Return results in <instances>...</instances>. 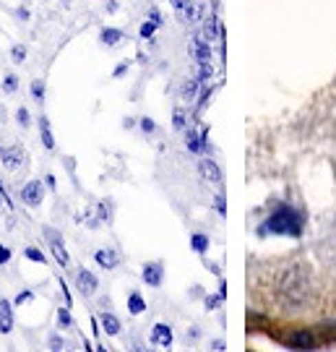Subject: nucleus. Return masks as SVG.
<instances>
[{"label": "nucleus", "instance_id": "nucleus-1", "mask_svg": "<svg viewBox=\"0 0 336 352\" xmlns=\"http://www.w3.org/2000/svg\"><path fill=\"white\" fill-rule=\"evenodd\" d=\"M266 230H269V232H276V235H300V232H302V217H300L292 206H279V209L269 217Z\"/></svg>", "mask_w": 336, "mask_h": 352}, {"label": "nucleus", "instance_id": "nucleus-2", "mask_svg": "<svg viewBox=\"0 0 336 352\" xmlns=\"http://www.w3.org/2000/svg\"><path fill=\"white\" fill-rule=\"evenodd\" d=\"M26 151L21 146H8V149H0V162L5 170H19L21 164H26Z\"/></svg>", "mask_w": 336, "mask_h": 352}, {"label": "nucleus", "instance_id": "nucleus-3", "mask_svg": "<svg viewBox=\"0 0 336 352\" xmlns=\"http://www.w3.org/2000/svg\"><path fill=\"white\" fill-rule=\"evenodd\" d=\"M45 235L50 238V251H52V256L58 258V264H60V266H68V264H71V256H68V251L63 248L60 235H58L55 230H50V227H45Z\"/></svg>", "mask_w": 336, "mask_h": 352}, {"label": "nucleus", "instance_id": "nucleus-4", "mask_svg": "<svg viewBox=\"0 0 336 352\" xmlns=\"http://www.w3.org/2000/svg\"><path fill=\"white\" fill-rule=\"evenodd\" d=\"M97 277L91 274V272H87V269H78V274H76V287H78V292L84 295V298H91L94 292H97Z\"/></svg>", "mask_w": 336, "mask_h": 352}, {"label": "nucleus", "instance_id": "nucleus-5", "mask_svg": "<svg viewBox=\"0 0 336 352\" xmlns=\"http://www.w3.org/2000/svg\"><path fill=\"white\" fill-rule=\"evenodd\" d=\"M42 193H45L42 183H39V180H32V183H26L24 188H21V201H24L26 206H39Z\"/></svg>", "mask_w": 336, "mask_h": 352}, {"label": "nucleus", "instance_id": "nucleus-6", "mask_svg": "<svg viewBox=\"0 0 336 352\" xmlns=\"http://www.w3.org/2000/svg\"><path fill=\"white\" fill-rule=\"evenodd\" d=\"M164 279V266L159 261H151V264L144 266V282L151 285V287H159Z\"/></svg>", "mask_w": 336, "mask_h": 352}, {"label": "nucleus", "instance_id": "nucleus-7", "mask_svg": "<svg viewBox=\"0 0 336 352\" xmlns=\"http://www.w3.org/2000/svg\"><path fill=\"white\" fill-rule=\"evenodd\" d=\"M94 261L102 266V269H115V266L120 264V256L115 248H100V251L94 253Z\"/></svg>", "mask_w": 336, "mask_h": 352}, {"label": "nucleus", "instance_id": "nucleus-8", "mask_svg": "<svg viewBox=\"0 0 336 352\" xmlns=\"http://www.w3.org/2000/svg\"><path fill=\"white\" fill-rule=\"evenodd\" d=\"M151 342L157 347H172V329L167 327V324H157L154 331H151Z\"/></svg>", "mask_w": 336, "mask_h": 352}, {"label": "nucleus", "instance_id": "nucleus-9", "mask_svg": "<svg viewBox=\"0 0 336 352\" xmlns=\"http://www.w3.org/2000/svg\"><path fill=\"white\" fill-rule=\"evenodd\" d=\"M289 344L292 347H298V350H313L315 347V334H311V331H295L292 337H289Z\"/></svg>", "mask_w": 336, "mask_h": 352}, {"label": "nucleus", "instance_id": "nucleus-10", "mask_svg": "<svg viewBox=\"0 0 336 352\" xmlns=\"http://www.w3.org/2000/svg\"><path fill=\"white\" fill-rule=\"evenodd\" d=\"M11 329H13L11 302H8V300H0V334H8Z\"/></svg>", "mask_w": 336, "mask_h": 352}, {"label": "nucleus", "instance_id": "nucleus-11", "mask_svg": "<svg viewBox=\"0 0 336 352\" xmlns=\"http://www.w3.org/2000/svg\"><path fill=\"white\" fill-rule=\"evenodd\" d=\"M100 39H102V45L115 47V45H120V42H123L125 34L120 32V29H112V26H107V29H102V32H100Z\"/></svg>", "mask_w": 336, "mask_h": 352}, {"label": "nucleus", "instance_id": "nucleus-12", "mask_svg": "<svg viewBox=\"0 0 336 352\" xmlns=\"http://www.w3.org/2000/svg\"><path fill=\"white\" fill-rule=\"evenodd\" d=\"M201 175L206 177V180H212V183H219L222 180V173H219V167L212 162V160H203V162L199 164Z\"/></svg>", "mask_w": 336, "mask_h": 352}, {"label": "nucleus", "instance_id": "nucleus-13", "mask_svg": "<svg viewBox=\"0 0 336 352\" xmlns=\"http://www.w3.org/2000/svg\"><path fill=\"white\" fill-rule=\"evenodd\" d=\"M170 3L175 6V11L180 13L183 21H193L196 11H193V3H190V0H170Z\"/></svg>", "mask_w": 336, "mask_h": 352}, {"label": "nucleus", "instance_id": "nucleus-14", "mask_svg": "<svg viewBox=\"0 0 336 352\" xmlns=\"http://www.w3.org/2000/svg\"><path fill=\"white\" fill-rule=\"evenodd\" d=\"M100 321H102V329H104V331H107L110 337L120 334V321H117V318H115L112 314H102Z\"/></svg>", "mask_w": 336, "mask_h": 352}, {"label": "nucleus", "instance_id": "nucleus-15", "mask_svg": "<svg viewBox=\"0 0 336 352\" xmlns=\"http://www.w3.org/2000/svg\"><path fill=\"white\" fill-rule=\"evenodd\" d=\"M39 131H42V144H45V149H55V139H52L50 120H47V118L39 120Z\"/></svg>", "mask_w": 336, "mask_h": 352}, {"label": "nucleus", "instance_id": "nucleus-16", "mask_svg": "<svg viewBox=\"0 0 336 352\" xmlns=\"http://www.w3.org/2000/svg\"><path fill=\"white\" fill-rule=\"evenodd\" d=\"M144 308H146V302H144V298L138 295V292H131V298H128V311L131 314H144Z\"/></svg>", "mask_w": 336, "mask_h": 352}, {"label": "nucleus", "instance_id": "nucleus-17", "mask_svg": "<svg viewBox=\"0 0 336 352\" xmlns=\"http://www.w3.org/2000/svg\"><path fill=\"white\" fill-rule=\"evenodd\" d=\"M16 89H19V78H16L13 74H8L5 78H3V91H5V94H13Z\"/></svg>", "mask_w": 336, "mask_h": 352}, {"label": "nucleus", "instance_id": "nucleus-18", "mask_svg": "<svg viewBox=\"0 0 336 352\" xmlns=\"http://www.w3.org/2000/svg\"><path fill=\"white\" fill-rule=\"evenodd\" d=\"M32 97L37 102L45 100V81L42 78H37V81H32Z\"/></svg>", "mask_w": 336, "mask_h": 352}, {"label": "nucleus", "instance_id": "nucleus-19", "mask_svg": "<svg viewBox=\"0 0 336 352\" xmlns=\"http://www.w3.org/2000/svg\"><path fill=\"white\" fill-rule=\"evenodd\" d=\"M11 58H13V63H24V60H26V47H24V45H13Z\"/></svg>", "mask_w": 336, "mask_h": 352}, {"label": "nucleus", "instance_id": "nucleus-20", "mask_svg": "<svg viewBox=\"0 0 336 352\" xmlns=\"http://www.w3.org/2000/svg\"><path fill=\"white\" fill-rule=\"evenodd\" d=\"M188 149H190V151H201V149H203V139H201V136H196L193 131L188 133Z\"/></svg>", "mask_w": 336, "mask_h": 352}, {"label": "nucleus", "instance_id": "nucleus-21", "mask_svg": "<svg viewBox=\"0 0 336 352\" xmlns=\"http://www.w3.org/2000/svg\"><path fill=\"white\" fill-rule=\"evenodd\" d=\"M154 32H157V24H151L149 19H146V21L141 24V32H138V34H141V39H151L154 37Z\"/></svg>", "mask_w": 336, "mask_h": 352}, {"label": "nucleus", "instance_id": "nucleus-22", "mask_svg": "<svg viewBox=\"0 0 336 352\" xmlns=\"http://www.w3.org/2000/svg\"><path fill=\"white\" fill-rule=\"evenodd\" d=\"M16 120H19V126H29V120H32V115H29V110L26 107H19L16 110Z\"/></svg>", "mask_w": 336, "mask_h": 352}, {"label": "nucleus", "instance_id": "nucleus-23", "mask_svg": "<svg viewBox=\"0 0 336 352\" xmlns=\"http://www.w3.org/2000/svg\"><path fill=\"white\" fill-rule=\"evenodd\" d=\"M26 258H32V261H37V264H45V253L37 251V248H26Z\"/></svg>", "mask_w": 336, "mask_h": 352}, {"label": "nucleus", "instance_id": "nucleus-24", "mask_svg": "<svg viewBox=\"0 0 336 352\" xmlns=\"http://www.w3.org/2000/svg\"><path fill=\"white\" fill-rule=\"evenodd\" d=\"M190 243H193V248H196L199 253H203V251H206V245H209V240L203 238V235H193V240H190Z\"/></svg>", "mask_w": 336, "mask_h": 352}, {"label": "nucleus", "instance_id": "nucleus-25", "mask_svg": "<svg viewBox=\"0 0 336 352\" xmlns=\"http://www.w3.org/2000/svg\"><path fill=\"white\" fill-rule=\"evenodd\" d=\"M146 19H149L151 24H157V26H162V21H164L162 13L157 11V8H149V13H146Z\"/></svg>", "mask_w": 336, "mask_h": 352}, {"label": "nucleus", "instance_id": "nucleus-26", "mask_svg": "<svg viewBox=\"0 0 336 352\" xmlns=\"http://www.w3.org/2000/svg\"><path fill=\"white\" fill-rule=\"evenodd\" d=\"M58 321H60V327H74V318H71V314H68V311H65V308H63L60 314H58Z\"/></svg>", "mask_w": 336, "mask_h": 352}, {"label": "nucleus", "instance_id": "nucleus-27", "mask_svg": "<svg viewBox=\"0 0 336 352\" xmlns=\"http://www.w3.org/2000/svg\"><path fill=\"white\" fill-rule=\"evenodd\" d=\"M175 128H177V131L186 128V113H183V110H175Z\"/></svg>", "mask_w": 336, "mask_h": 352}, {"label": "nucleus", "instance_id": "nucleus-28", "mask_svg": "<svg viewBox=\"0 0 336 352\" xmlns=\"http://www.w3.org/2000/svg\"><path fill=\"white\" fill-rule=\"evenodd\" d=\"M154 120H151V118H144V120H141V131H144V133H154Z\"/></svg>", "mask_w": 336, "mask_h": 352}, {"label": "nucleus", "instance_id": "nucleus-29", "mask_svg": "<svg viewBox=\"0 0 336 352\" xmlns=\"http://www.w3.org/2000/svg\"><path fill=\"white\" fill-rule=\"evenodd\" d=\"M11 261V248H5V245H0V266L8 264Z\"/></svg>", "mask_w": 336, "mask_h": 352}, {"label": "nucleus", "instance_id": "nucleus-30", "mask_svg": "<svg viewBox=\"0 0 336 352\" xmlns=\"http://www.w3.org/2000/svg\"><path fill=\"white\" fill-rule=\"evenodd\" d=\"M100 217H102V219H110V204H107V201L100 204Z\"/></svg>", "mask_w": 336, "mask_h": 352}, {"label": "nucleus", "instance_id": "nucleus-31", "mask_svg": "<svg viewBox=\"0 0 336 352\" xmlns=\"http://www.w3.org/2000/svg\"><path fill=\"white\" fill-rule=\"evenodd\" d=\"M26 300H32V292H29V289L19 292V298H16V302H19V305H21V302H26Z\"/></svg>", "mask_w": 336, "mask_h": 352}, {"label": "nucleus", "instance_id": "nucleus-32", "mask_svg": "<svg viewBox=\"0 0 336 352\" xmlns=\"http://www.w3.org/2000/svg\"><path fill=\"white\" fill-rule=\"evenodd\" d=\"M50 344H52V350L58 352V350H60V347H63V342H60V337H52V340H50Z\"/></svg>", "mask_w": 336, "mask_h": 352}, {"label": "nucleus", "instance_id": "nucleus-33", "mask_svg": "<svg viewBox=\"0 0 336 352\" xmlns=\"http://www.w3.org/2000/svg\"><path fill=\"white\" fill-rule=\"evenodd\" d=\"M16 16H19L21 21H26V19H29V11H26V8H19V11H16Z\"/></svg>", "mask_w": 336, "mask_h": 352}, {"label": "nucleus", "instance_id": "nucleus-34", "mask_svg": "<svg viewBox=\"0 0 336 352\" xmlns=\"http://www.w3.org/2000/svg\"><path fill=\"white\" fill-rule=\"evenodd\" d=\"M193 91H196V84H190V87L183 89V94H186V97H188V94H193Z\"/></svg>", "mask_w": 336, "mask_h": 352}, {"label": "nucleus", "instance_id": "nucleus-35", "mask_svg": "<svg viewBox=\"0 0 336 352\" xmlns=\"http://www.w3.org/2000/svg\"><path fill=\"white\" fill-rule=\"evenodd\" d=\"M100 352H104V350H100Z\"/></svg>", "mask_w": 336, "mask_h": 352}]
</instances>
